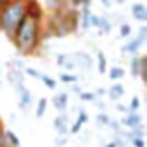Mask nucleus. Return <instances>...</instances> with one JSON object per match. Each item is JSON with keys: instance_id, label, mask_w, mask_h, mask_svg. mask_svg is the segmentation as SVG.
Segmentation results:
<instances>
[{"instance_id": "1", "label": "nucleus", "mask_w": 147, "mask_h": 147, "mask_svg": "<svg viewBox=\"0 0 147 147\" xmlns=\"http://www.w3.org/2000/svg\"><path fill=\"white\" fill-rule=\"evenodd\" d=\"M43 40H45L43 21H36L24 16L19 26L16 28V33L11 42L14 43L19 55H35L40 50Z\"/></svg>"}, {"instance_id": "2", "label": "nucleus", "mask_w": 147, "mask_h": 147, "mask_svg": "<svg viewBox=\"0 0 147 147\" xmlns=\"http://www.w3.org/2000/svg\"><path fill=\"white\" fill-rule=\"evenodd\" d=\"M24 18V0H11L7 5L0 9V31L7 40H12L16 28Z\"/></svg>"}, {"instance_id": "3", "label": "nucleus", "mask_w": 147, "mask_h": 147, "mask_svg": "<svg viewBox=\"0 0 147 147\" xmlns=\"http://www.w3.org/2000/svg\"><path fill=\"white\" fill-rule=\"evenodd\" d=\"M130 73L133 78L145 80V57L142 55H133L130 59Z\"/></svg>"}, {"instance_id": "4", "label": "nucleus", "mask_w": 147, "mask_h": 147, "mask_svg": "<svg viewBox=\"0 0 147 147\" xmlns=\"http://www.w3.org/2000/svg\"><path fill=\"white\" fill-rule=\"evenodd\" d=\"M24 16L36 21H43V7L38 0H24Z\"/></svg>"}, {"instance_id": "5", "label": "nucleus", "mask_w": 147, "mask_h": 147, "mask_svg": "<svg viewBox=\"0 0 147 147\" xmlns=\"http://www.w3.org/2000/svg\"><path fill=\"white\" fill-rule=\"evenodd\" d=\"M7 82H9V85L14 90L24 87V73L21 69H16V67H9L7 66Z\"/></svg>"}, {"instance_id": "6", "label": "nucleus", "mask_w": 147, "mask_h": 147, "mask_svg": "<svg viewBox=\"0 0 147 147\" xmlns=\"http://www.w3.org/2000/svg\"><path fill=\"white\" fill-rule=\"evenodd\" d=\"M71 57H73V61H75V66H76V69H82V71H88L90 67H92V55L88 54V52H75V54H71Z\"/></svg>"}, {"instance_id": "7", "label": "nucleus", "mask_w": 147, "mask_h": 147, "mask_svg": "<svg viewBox=\"0 0 147 147\" xmlns=\"http://www.w3.org/2000/svg\"><path fill=\"white\" fill-rule=\"evenodd\" d=\"M16 92H18V99H19V100H18V106H19L21 111L26 113V111L33 106V95H31V92L26 88V85L21 87V88H18Z\"/></svg>"}, {"instance_id": "8", "label": "nucleus", "mask_w": 147, "mask_h": 147, "mask_svg": "<svg viewBox=\"0 0 147 147\" xmlns=\"http://www.w3.org/2000/svg\"><path fill=\"white\" fill-rule=\"evenodd\" d=\"M142 47H144V43H142L137 36H130V38H128V42L123 45L121 52H123L125 55L133 57V55H138V52H140V49H142Z\"/></svg>"}, {"instance_id": "9", "label": "nucleus", "mask_w": 147, "mask_h": 147, "mask_svg": "<svg viewBox=\"0 0 147 147\" xmlns=\"http://www.w3.org/2000/svg\"><path fill=\"white\" fill-rule=\"evenodd\" d=\"M54 128H55V131H57L59 137H66L69 133V119H67V114L66 113H61V114L55 116Z\"/></svg>"}, {"instance_id": "10", "label": "nucleus", "mask_w": 147, "mask_h": 147, "mask_svg": "<svg viewBox=\"0 0 147 147\" xmlns=\"http://www.w3.org/2000/svg\"><path fill=\"white\" fill-rule=\"evenodd\" d=\"M55 62H57V66H59L61 69H64L66 73H73V71L76 69V66H75V61H73L71 54H57V57H55Z\"/></svg>"}, {"instance_id": "11", "label": "nucleus", "mask_w": 147, "mask_h": 147, "mask_svg": "<svg viewBox=\"0 0 147 147\" xmlns=\"http://www.w3.org/2000/svg\"><path fill=\"white\" fill-rule=\"evenodd\" d=\"M142 123H144V119H142L140 113H126L125 118L121 119V125L125 126V130H131V128H135Z\"/></svg>"}, {"instance_id": "12", "label": "nucleus", "mask_w": 147, "mask_h": 147, "mask_svg": "<svg viewBox=\"0 0 147 147\" xmlns=\"http://www.w3.org/2000/svg\"><path fill=\"white\" fill-rule=\"evenodd\" d=\"M130 12H131V16H133L135 21H138V23H142V24L147 23V5H145V4H142V2L133 4L131 9H130Z\"/></svg>"}, {"instance_id": "13", "label": "nucleus", "mask_w": 147, "mask_h": 147, "mask_svg": "<svg viewBox=\"0 0 147 147\" xmlns=\"http://www.w3.org/2000/svg\"><path fill=\"white\" fill-rule=\"evenodd\" d=\"M67 102H69V95L66 92H59L52 97V106L55 107V111L61 114V113H66L67 109Z\"/></svg>"}, {"instance_id": "14", "label": "nucleus", "mask_w": 147, "mask_h": 147, "mask_svg": "<svg viewBox=\"0 0 147 147\" xmlns=\"http://www.w3.org/2000/svg\"><path fill=\"white\" fill-rule=\"evenodd\" d=\"M90 14H92V9L90 7H82L80 9V21H78V28L87 31L90 30Z\"/></svg>"}, {"instance_id": "15", "label": "nucleus", "mask_w": 147, "mask_h": 147, "mask_svg": "<svg viewBox=\"0 0 147 147\" xmlns=\"http://www.w3.org/2000/svg\"><path fill=\"white\" fill-rule=\"evenodd\" d=\"M107 95H109V99H111V100L119 102V100H121V97L125 95V87H123L119 82H116V83H113V85L109 87Z\"/></svg>"}, {"instance_id": "16", "label": "nucleus", "mask_w": 147, "mask_h": 147, "mask_svg": "<svg viewBox=\"0 0 147 147\" xmlns=\"http://www.w3.org/2000/svg\"><path fill=\"white\" fill-rule=\"evenodd\" d=\"M97 30H99L100 35H109L111 30H113V21L109 18H106V16H100V23H99Z\"/></svg>"}, {"instance_id": "17", "label": "nucleus", "mask_w": 147, "mask_h": 147, "mask_svg": "<svg viewBox=\"0 0 147 147\" xmlns=\"http://www.w3.org/2000/svg\"><path fill=\"white\" fill-rule=\"evenodd\" d=\"M109 80L113 82V83H116V82H119L123 76H125V69L121 67V66H113L111 69H109Z\"/></svg>"}, {"instance_id": "18", "label": "nucleus", "mask_w": 147, "mask_h": 147, "mask_svg": "<svg viewBox=\"0 0 147 147\" xmlns=\"http://www.w3.org/2000/svg\"><path fill=\"white\" fill-rule=\"evenodd\" d=\"M59 80H61L62 83H66V85H75V83H78V80H80V78L75 75V73H66V71H61Z\"/></svg>"}, {"instance_id": "19", "label": "nucleus", "mask_w": 147, "mask_h": 147, "mask_svg": "<svg viewBox=\"0 0 147 147\" xmlns=\"http://www.w3.org/2000/svg\"><path fill=\"white\" fill-rule=\"evenodd\" d=\"M106 67H107L106 54L102 50H97V69H99V75H106Z\"/></svg>"}, {"instance_id": "20", "label": "nucleus", "mask_w": 147, "mask_h": 147, "mask_svg": "<svg viewBox=\"0 0 147 147\" xmlns=\"http://www.w3.org/2000/svg\"><path fill=\"white\" fill-rule=\"evenodd\" d=\"M47 106H49V100L45 97H40L36 100V109H35V116L36 118H43L45 111H47Z\"/></svg>"}, {"instance_id": "21", "label": "nucleus", "mask_w": 147, "mask_h": 147, "mask_svg": "<svg viewBox=\"0 0 147 147\" xmlns=\"http://www.w3.org/2000/svg\"><path fill=\"white\" fill-rule=\"evenodd\" d=\"M5 138H7V145L9 147H21V140L12 130H5Z\"/></svg>"}, {"instance_id": "22", "label": "nucleus", "mask_w": 147, "mask_h": 147, "mask_svg": "<svg viewBox=\"0 0 147 147\" xmlns=\"http://www.w3.org/2000/svg\"><path fill=\"white\" fill-rule=\"evenodd\" d=\"M66 5H64V0H47V9L50 12H57V11H62Z\"/></svg>"}, {"instance_id": "23", "label": "nucleus", "mask_w": 147, "mask_h": 147, "mask_svg": "<svg viewBox=\"0 0 147 147\" xmlns=\"http://www.w3.org/2000/svg\"><path fill=\"white\" fill-rule=\"evenodd\" d=\"M69 2V7L73 9H82V7H92V0H67Z\"/></svg>"}, {"instance_id": "24", "label": "nucleus", "mask_w": 147, "mask_h": 147, "mask_svg": "<svg viewBox=\"0 0 147 147\" xmlns=\"http://www.w3.org/2000/svg\"><path fill=\"white\" fill-rule=\"evenodd\" d=\"M40 82L49 88V90H55V87H57V82L54 80V78H50L49 75H43L42 73V78H40Z\"/></svg>"}, {"instance_id": "25", "label": "nucleus", "mask_w": 147, "mask_h": 147, "mask_svg": "<svg viewBox=\"0 0 147 147\" xmlns=\"http://www.w3.org/2000/svg\"><path fill=\"white\" fill-rule=\"evenodd\" d=\"M131 36V26L128 23L119 24V38H130Z\"/></svg>"}, {"instance_id": "26", "label": "nucleus", "mask_w": 147, "mask_h": 147, "mask_svg": "<svg viewBox=\"0 0 147 147\" xmlns=\"http://www.w3.org/2000/svg\"><path fill=\"white\" fill-rule=\"evenodd\" d=\"M104 147H126V140L121 137H114L113 140H109L107 144H104Z\"/></svg>"}, {"instance_id": "27", "label": "nucleus", "mask_w": 147, "mask_h": 147, "mask_svg": "<svg viewBox=\"0 0 147 147\" xmlns=\"http://www.w3.org/2000/svg\"><path fill=\"white\" fill-rule=\"evenodd\" d=\"M23 73H24V75H28V76H31V78H36V80L42 78V73L38 69H35V67H30V66H24Z\"/></svg>"}, {"instance_id": "28", "label": "nucleus", "mask_w": 147, "mask_h": 147, "mask_svg": "<svg viewBox=\"0 0 147 147\" xmlns=\"http://www.w3.org/2000/svg\"><path fill=\"white\" fill-rule=\"evenodd\" d=\"M126 107H128V113H138V109H140V99L138 97H131V100H130V104Z\"/></svg>"}, {"instance_id": "29", "label": "nucleus", "mask_w": 147, "mask_h": 147, "mask_svg": "<svg viewBox=\"0 0 147 147\" xmlns=\"http://www.w3.org/2000/svg\"><path fill=\"white\" fill-rule=\"evenodd\" d=\"M109 121H111V118H109V114H106L104 111L97 114V123H99V126H109Z\"/></svg>"}, {"instance_id": "30", "label": "nucleus", "mask_w": 147, "mask_h": 147, "mask_svg": "<svg viewBox=\"0 0 147 147\" xmlns=\"http://www.w3.org/2000/svg\"><path fill=\"white\" fill-rule=\"evenodd\" d=\"M78 97H80V100H83V102H95V100H97V97H95L94 92H82Z\"/></svg>"}, {"instance_id": "31", "label": "nucleus", "mask_w": 147, "mask_h": 147, "mask_svg": "<svg viewBox=\"0 0 147 147\" xmlns=\"http://www.w3.org/2000/svg\"><path fill=\"white\" fill-rule=\"evenodd\" d=\"M137 38L145 45V42H147V26L145 24H142L140 28H138V33H137Z\"/></svg>"}, {"instance_id": "32", "label": "nucleus", "mask_w": 147, "mask_h": 147, "mask_svg": "<svg viewBox=\"0 0 147 147\" xmlns=\"http://www.w3.org/2000/svg\"><path fill=\"white\" fill-rule=\"evenodd\" d=\"M0 147H9L7 145V138H5V128H4L2 121H0Z\"/></svg>"}, {"instance_id": "33", "label": "nucleus", "mask_w": 147, "mask_h": 147, "mask_svg": "<svg viewBox=\"0 0 147 147\" xmlns=\"http://www.w3.org/2000/svg\"><path fill=\"white\" fill-rule=\"evenodd\" d=\"M133 147H145V138H140V137H131L128 140Z\"/></svg>"}, {"instance_id": "34", "label": "nucleus", "mask_w": 147, "mask_h": 147, "mask_svg": "<svg viewBox=\"0 0 147 147\" xmlns=\"http://www.w3.org/2000/svg\"><path fill=\"white\" fill-rule=\"evenodd\" d=\"M82 126H83V125H82V123L76 119L75 123H73V125H69V133H73V135L80 133V131H82Z\"/></svg>"}, {"instance_id": "35", "label": "nucleus", "mask_w": 147, "mask_h": 147, "mask_svg": "<svg viewBox=\"0 0 147 147\" xmlns=\"http://www.w3.org/2000/svg\"><path fill=\"white\" fill-rule=\"evenodd\" d=\"M82 125H85V123H88V114H87V111L85 109H80L78 111V118H76Z\"/></svg>"}, {"instance_id": "36", "label": "nucleus", "mask_w": 147, "mask_h": 147, "mask_svg": "<svg viewBox=\"0 0 147 147\" xmlns=\"http://www.w3.org/2000/svg\"><path fill=\"white\" fill-rule=\"evenodd\" d=\"M99 23H100V16L97 14H90V28H99Z\"/></svg>"}, {"instance_id": "37", "label": "nucleus", "mask_w": 147, "mask_h": 147, "mask_svg": "<svg viewBox=\"0 0 147 147\" xmlns=\"http://www.w3.org/2000/svg\"><path fill=\"white\" fill-rule=\"evenodd\" d=\"M66 144H67V138H66V137H59V138H57V142H55V145H57V147L66 145Z\"/></svg>"}, {"instance_id": "38", "label": "nucleus", "mask_w": 147, "mask_h": 147, "mask_svg": "<svg viewBox=\"0 0 147 147\" xmlns=\"http://www.w3.org/2000/svg\"><path fill=\"white\" fill-rule=\"evenodd\" d=\"M116 109H118L119 113H128V107H126V106H123L121 102H118V104H116Z\"/></svg>"}, {"instance_id": "39", "label": "nucleus", "mask_w": 147, "mask_h": 147, "mask_svg": "<svg viewBox=\"0 0 147 147\" xmlns=\"http://www.w3.org/2000/svg\"><path fill=\"white\" fill-rule=\"evenodd\" d=\"M99 2L106 7V9H111V5H113V2H111V0H99Z\"/></svg>"}, {"instance_id": "40", "label": "nucleus", "mask_w": 147, "mask_h": 147, "mask_svg": "<svg viewBox=\"0 0 147 147\" xmlns=\"http://www.w3.org/2000/svg\"><path fill=\"white\" fill-rule=\"evenodd\" d=\"M94 94H95V97L99 99V97H102V95H106V90H104V88H97V90H95Z\"/></svg>"}, {"instance_id": "41", "label": "nucleus", "mask_w": 147, "mask_h": 147, "mask_svg": "<svg viewBox=\"0 0 147 147\" xmlns=\"http://www.w3.org/2000/svg\"><path fill=\"white\" fill-rule=\"evenodd\" d=\"M73 92H75V94H76V95H80V94H82V92H83V90H82V88H80V87H76V85H73Z\"/></svg>"}, {"instance_id": "42", "label": "nucleus", "mask_w": 147, "mask_h": 147, "mask_svg": "<svg viewBox=\"0 0 147 147\" xmlns=\"http://www.w3.org/2000/svg\"><path fill=\"white\" fill-rule=\"evenodd\" d=\"M9 2H11V0H0V9H2L4 5H7Z\"/></svg>"}, {"instance_id": "43", "label": "nucleus", "mask_w": 147, "mask_h": 147, "mask_svg": "<svg viewBox=\"0 0 147 147\" xmlns=\"http://www.w3.org/2000/svg\"><path fill=\"white\" fill-rule=\"evenodd\" d=\"M111 2H116L118 5H121V4H125V2H126V0H111Z\"/></svg>"}, {"instance_id": "44", "label": "nucleus", "mask_w": 147, "mask_h": 147, "mask_svg": "<svg viewBox=\"0 0 147 147\" xmlns=\"http://www.w3.org/2000/svg\"><path fill=\"white\" fill-rule=\"evenodd\" d=\"M0 88H2V71H0Z\"/></svg>"}]
</instances>
